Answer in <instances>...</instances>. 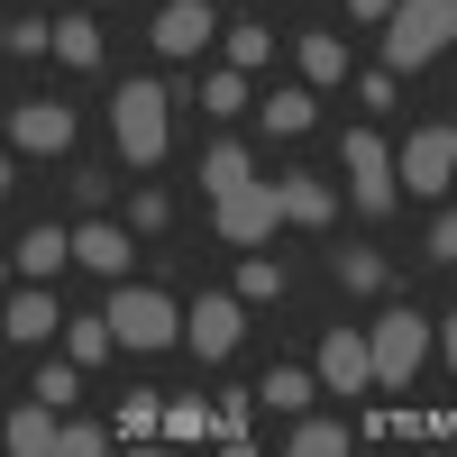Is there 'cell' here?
<instances>
[{
  "label": "cell",
  "instance_id": "cell-3",
  "mask_svg": "<svg viewBox=\"0 0 457 457\" xmlns=\"http://www.w3.org/2000/svg\"><path fill=\"white\" fill-rule=\"evenodd\" d=\"M101 312H110V329H120V348H137V357H156V348H174V302L156 293V284H110V302H101Z\"/></svg>",
  "mask_w": 457,
  "mask_h": 457
},
{
  "label": "cell",
  "instance_id": "cell-23",
  "mask_svg": "<svg viewBox=\"0 0 457 457\" xmlns=\"http://www.w3.org/2000/svg\"><path fill=\"white\" fill-rule=\"evenodd\" d=\"M284 284H293L284 265L265 256V247H247V265H238V293H247V302H284Z\"/></svg>",
  "mask_w": 457,
  "mask_h": 457
},
{
  "label": "cell",
  "instance_id": "cell-32",
  "mask_svg": "<svg viewBox=\"0 0 457 457\" xmlns=\"http://www.w3.org/2000/svg\"><path fill=\"white\" fill-rule=\"evenodd\" d=\"M165 220H174V202H165V193H137V202H129V228H137V238H156Z\"/></svg>",
  "mask_w": 457,
  "mask_h": 457
},
{
  "label": "cell",
  "instance_id": "cell-7",
  "mask_svg": "<svg viewBox=\"0 0 457 457\" xmlns=\"http://www.w3.org/2000/svg\"><path fill=\"white\" fill-rule=\"evenodd\" d=\"M394 165H403V193H411V202H439V193H448V174H457V129H439V120H430V129H411Z\"/></svg>",
  "mask_w": 457,
  "mask_h": 457
},
{
  "label": "cell",
  "instance_id": "cell-10",
  "mask_svg": "<svg viewBox=\"0 0 457 457\" xmlns=\"http://www.w3.org/2000/svg\"><path fill=\"white\" fill-rule=\"evenodd\" d=\"M320 385L329 394H366L375 385V338L366 329H320Z\"/></svg>",
  "mask_w": 457,
  "mask_h": 457
},
{
  "label": "cell",
  "instance_id": "cell-4",
  "mask_svg": "<svg viewBox=\"0 0 457 457\" xmlns=\"http://www.w3.org/2000/svg\"><path fill=\"white\" fill-rule=\"evenodd\" d=\"M338 156H348V211H366V220H394V183H403L394 146L375 137V129H348V137H338Z\"/></svg>",
  "mask_w": 457,
  "mask_h": 457
},
{
  "label": "cell",
  "instance_id": "cell-13",
  "mask_svg": "<svg viewBox=\"0 0 457 457\" xmlns=\"http://www.w3.org/2000/svg\"><path fill=\"white\" fill-rule=\"evenodd\" d=\"M46 338H64V312L46 284H19L10 293V348H46Z\"/></svg>",
  "mask_w": 457,
  "mask_h": 457
},
{
  "label": "cell",
  "instance_id": "cell-21",
  "mask_svg": "<svg viewBox=\"0 0 457 457\" xmlns=\"http://www.w3.org/2000/svg\"><path fill=\"white\" fill-rule=\"evenodd\" d=\"M202 110H211V120H238V110H247V73H238V64L202 73Z\"/></svg>",
  "mask_w": 457,
  "mask_h": 457
},
{
  "label": "cell",
  "instance_id": "cell-31",
  "mask_svg": "<svg viewBox=\"0 0 457 457\" xmlns=\"http://www.w3.org/2000/svg\"><path fill=\"white\" fill-rule=\"evenodd\" d=\"M73 375H83L73 357H46V366H37V385H28V394H46V403L64 411V403H73Z\"/></svg>",
  "mask_w": 457,
  "mask_h": 457
},
{
  "label": "cell",
  "instance_id": "cell-1",
  "mask_svg": "<svg viewBox=\"0 0 457 457\" xmlns=\"http://www.w3.org/2000/svg\"><path fill=\"white\" fill-rule=\"evenodd\" d=\"M110 137H120L129 165H156L174 146V92L165 83H120L110 92Z\"/></svg>",
  "mask_w": 457,
  "mask_h": 457
},
{
  "label": "cell",
  "instance_id": "cell-19",
  "mask_svg": "<svg viewBox=\"0 0 457 457\" xmlns=\"http://www.w3.org/2000/svg\"><path fill=\"white\" fill-rule=\"evenodd\" d=\"M55 64H73V73H92L101 64V28L73 10V19H55Z\"/></svg>",
  "mask_w": 457,
  "mask_h": 457
},
{
  "label": "cell",
  "instance_id": "cell-14",
  "mask_svg": "<svg viewBox=\"0 0 457 457\" xmlns=\"http://www.w3.org/2000/svg\"><path fill=\"white\" fill-rule=\"evenodd\" d=\"M275 193H284V220H293V228H329V220H338V193L312 183V174H284Z\"/></svg>",
  "mask_w": 457,
  "mask_h": 457
},
{
  "label": "cell",
  "instance_id": "cell-26",
  "mask_svg": "<svg viewBox=\"0 0 457 457\" xmlns=\"http://www.w3.org/2000/svg\"><path fill=\"white\" fill-rule=\"evenodd\" d=\"M110 421H120V439H165V403H156V394H129Z\"/></svg>",
  "mask_w": 457,
  "mask_h": 457
},
{
  "label": "cell",
  "instance_id": "cell-35",
  "mask_svg": "<svg viewBox=\"0 0 457 457\" xmlns=\"http://www.w3.org/2000/svg\"><path fill=\"white\" fill-rule=\"evenodd\" d=\"M430 256H439V265H457V211H439V220H430Z\"/></svg>",
  "mask_w": 457,
  "mask_h": 457
},
{
  "label": "cell",
  "instance_id": "cell-34",
  "mask_svg": "<svg viewBox=\"0 0 457 457\" xmlns=\"http://www.w3.org/2000/svg\"><path fill=\"white\" fill-rule=\"evenodd\" d=\"M394 83H403V73H357V101L366 110H394Z\"/></svg>",
  "mask_w": 457,
  "mask_h": 457
},
{
  "label": "cell",
  "instance_id": "cell-27",
  "mask_svg": "<svg viewBox=\"0 0 457 457\" xmlns=\"http://www.w3.org/2000/svg\"><path fill=\"white\" fill-rule=\"evenodd\" d=\"M338 284L348 293H385V256L375 247H338Z\"/></svg>",
  "mask_w": 457,
  "mask_h": 457
},
{
  "label": "cell",
  "instance_id": "cell-2",
  "mask_svg": "<svg viewBox=\"0 0 457 457\" xmlns=\"http://www.w3.org/2000/svg\"><path fill=\"white\" fill-rule=\"evenodd\" d=\"M448 37H457V0H394V19H385V64H394V73H421Z\"/></svg>",
  "mask_w": 457,
  "mask_h": 457
},
{
  "label": "cell",
  "instance_id": "cell-24",
  "mask_svg": "<svg viewBox=\"0 0 457 457\" xmlns=\"http://www.w3.org/2000/svg\"><path fill=\"white\" fill-rule=\"evenodd\" d=\"M302 73H312L320 92H329V83H348V46H338V37H302Z\"/></svg>",
  "mask_w": 457,
  "mask_h": 457
},
{
  "label": "cell",
  "instance_id": "cell-6",
  "mask_svg": "<svg viewBox=\"0 0 457 457\" xmlns=\"http://www.w3.org/2000/svg\"><path fill=\"white\" fill-rule=\"evenodd\" d=\"M238 338H247V293H202L193 312H183V348L193 357H238Z\"/></svg>",
  "mask_w": 457,
  "mask_h": 457
},
{
  "label": "cell",
  "instance_id": "cell-9",
  "mask_svg": "<svg viewBox=\"0 0 457 457\" xmlns=\"http://www.w3.org/2000/svg\"><path fill=\"white\" fill-rule=\"evenodd\" d=\"M73 265H92L101 284H120L137 265V228L129 220H83V228H73Z\"/></svg>",
  "mask_w": 457,
  "mask_h": 457
},
{
  "label": "cell",
  "instance_id": "cell-29",
  "mask_svg": "<svg viewBox=\"0 0 457 457\" xmlns=\"http://www.w3.org/2000/svg\"><path fill=\"white\" fill-rule=\"evenodd\" d=\"M265 403H275V411H302V403H312V366H275V375H265Z\"/></svg>",
  "mask_w": 457,
  "mask_h": 457
},
{
  "label": "cell",
  "instance_id": "cell-28",
  "mask_svg": "<svg viewBox=\"0 0 457 457\" xmlns=\"http://www.w3.org/2000/svg\"><path fill=\"white\" fill-rule=\"evenodd\" d=\"M348 439H357V430H338V421H302V430H293L284 448H293V457H338Z\"/></svg>",
  "mask_w": 457,
  "mask_h": 457
},
{
  "label": "cell",
  "instance_id": "cell-12",
  "mask_svg": "<svg viewBox=\"0 0 457 457\" xmlns=\"http://www.w3.org/2000/svg\"><path fill=\"white\" fill-rule=\"evenodd\" d=\"M10 146H19V156H64V146H73V110L64 101H19L10 110Z\"/></svg>",
  "mask_w": 457,
  "mask_h": 457
},
{
  "label": "cell",
  "instance_id": "cell-25",
  "mask_svg": "<svg viewBox=\"0 0 457 457\" xmlns=\"http://www.w3.org/2000/svg\"><path fill=\"white\" fill-rule=\"evenodd\" d=\"M220 55H228V64H238V73H256L265 55H275V37H265L256 19H238V28H228V37H220Z\"/></svg>",
  "mask_w": 457,
  "mask_h": 457
},
{
  "label": "cell",
  "instance_id": "cell-16",
  "mask_svg": "<svg viewBox=\"0 0 457 457\" xmlns=\"http://www.w3.org/2000/svg\"><path fill=\"white\" fill-rule=\"evenodd\" d=\"M64 265H73V228H28V238H19V275L28 284L64 275Z\"/></svg>",
  "mask_w": 457,
  "mask_h": 457
},
{
  "label": "cell",
  "instance_id": "cell-15",
  "mask_svg": "<svg viewBox=\"0 0 457 457\" xmlns=\"http://www.w3.org/2000/svg\"><path fill=\"white\" fill-rule=\"evenodd\" d=\"M55 439H64V421H55V403H46V394H28V403L10 411V448H19V457H46Z\"/></svg>",
  "mask_w": 457,
  "mask_h": 457
},
{
  "label": "cell",
  "instance_id": "cell-5",
  "mask_svg": "<svg viewBox=\"0 0 457 457\" xmlns=\"http://www.w3.org/2000/svg\"><path fill=\"white\" fill-rule=\"evenodd\" d=\"M366 338H375V385H394V394H403V385H411V375H421V366H430V348H439V329H430L421 312H403V302H394V312H385V320H375Z\"/></svg>",
  "mask_w": 457,
  "mask_h": 457
},
{
  "label": "cell",
  "instance_id": "cell-11",
  "mask_svg": "<svg viewBox=\"0 0 457 457\" xmlns=\"http://www.w3.org/2000/svg\"><path fill=\"white\" fill-rule=\"evenodd\" d=\"M146 37H156V55H165V64H183V55H202L211 37H220V19H211V0H165Z\"/></svg>",
  "mask_w": 457,
  "mask_h": 457
},
{
  "label": "cell",
  "instance_id": "cell-33",
  "mask_svg": "<svg viewBox=\"0 0 457 457\" xmlns=\"http://www.w3.org/2000/svg\"><path fill=\"white\" fill-rule=\"evenodd\" d=\"M110 430H120V421H110ZM110 430H92V421H73V430H64L55 448H64V457H101V448H110Z\"/></svg>",
  "mask_w": 457,
  "mask_h": 457
},
{
  "label": "cell",
  "instance_id": "cell-8",
  "mask_svg": "<svg viewBox=\"0 0 457 457\" xmlns=\"http://www.w3.org/2000/svg\"><path fill=\"white\" fill-rule=\"evenodd\" d=\"M211 220H220V238L228 247H265V238H275V228H284V193H275V183H247V193H228V202H211Z\"/></svg>",
  "mask_w": 457,
  "mask_h": 457
},
{
  "label": "cell",
  "instance_id": "cell-22",
  "mask_svg": "<svg viewBox=\"0 0 457 457\" xmlns=\"http://www.w3.org/2000/svg\"><path fill=\"white\" fill-rule=\"evenodd\" d=\"M165 439H220V403H165Z\"/></svg>",
  "mask_w": 457,
  "mask_h": 457
},
{
  "label": "cell",
  "instance_id": "cell-36",
  "mask_svg": "<svg viewBox=\"0 0 457 457\" xmlns=\"http://www.w3.org/2000/svg\"><path fill=\"white\" fill-rule=\"evenodd\" d=\"M348 19H394V0H348Z\"/></svg>",
  "mask_w": 457,
  "mask_h": 457
},
{
  "label": "cell",
  "instance_id": "cell-18",
  "mask_svg": "<svg viewBox=\"0 0 457 457\" xmlns=\"http://www.w3.org/2000/svg\"><path fill=\"white\" fill-rule=\"evenodd\" d=\"M110 348H120V329H110V312H92V320H64V357H73V366H101Z\"/></svg>",
  "mask_w": 457,
  "mask_h": 457
},
{
  "label": "cell",
  "instance_id": "cell-20",
  "mask_svg": "<svg viewBox=\"0 0 457 457\" xmlns=\"http://www.w3.org/2000/svg\"><path fill=\"white\" fill-rule=\"evenodd\" d=\"M256 120H265V137H302V129L320 120V110H312V92H275V101L256 110Z\"/></svg>",
  "mask_w": 457,
  "mask_h": 457
},
{
  "label": "cell",
  "instance_id": "cell-30",
  "mask_svg": "<svg viewBox=\"0 0 457 457\" xmlns=\"http://www.w3.org/2000/svg\"><path fill=\"white\" fill-rule=\"evenodd\" d=\"M10 55H55V19H10Z\"/></svg>",
  "mask_w": 457,
  "mask_h": 457
},
{
  "label": "cell",
  "instance_id": "cell-38",
  "mask_svg": "<svg viewBox=\"0 0 457 457\" xmlns=\"http://www.w3.org/2000/svg\"><path fill=\"white\" fill-rule=\"evenodd\" d=\"M101 10H110V0H101Z\"/></svg>",
  "mask_w": 457,
  "mask_h": 457
},
{
  "label": "cell",
  "instance_id": "cell-37",
  "mask_svg": "<svg viewBox=\"0 0 457 457\" xmlns=\"http://www.w3.org/2000/svg\"><path fill=\"white\" fill-rule=\"evenodd\" d=\"M439 348H448V366H457V320H448V329H439Z\"/></svg>",
  "mask_w": 457,
  "mask_h": 457
},
{
  "label": "cell",
  "instance_id": "cell-17",
  "mask_svg": "<svg viewBox=\"0 0 457 457\" xmlns=\"http://www.w3.org/2000/svg\"><path fill=\"white\" fill-rule=\"evenodd\" d=\"M247 183H256L247 146H238V137H220L211 156H202V193H211V202H228V193H247Z\"/></svg>",
  "mask_w": 457,
  "mask_h": 457
}]
</instances>
